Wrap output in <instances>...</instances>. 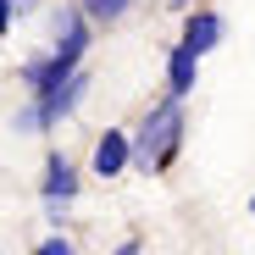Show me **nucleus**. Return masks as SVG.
Masks as SVG:
<instances>
[{
  "label": "nucleus",
  "mask_w": 255,
  "mask_h": 255,
  "mask_svg": "<svg viewBox=\"0 0 255 255\" xmlns=\"http://www.w3.org/2000/svg\"><path fill=\"white\" fill-rule=\"evenodd\" d=\"M178 128H183V117H178V100H166L144 128H139V150H133V161L139 166H155L166 150H172L178 144Z\"/></svg>",
  "instance_id": "1"
},
{
  "label": "nucleus",
  "mask_w": 255,
  "mask_h": 255,
  "mask_svg": "<svg viewBox=\"0 0 255 255\" xmlns=\"http://www.w3.org/2000/svg\"><path fill=\"white\" fill-rule=\"evenodd\" d=\"M217 39H222V17H211V11L189 17V33H183V50H189V56H205Z\"/></svg>",
  "instance_id": "2"
},
{
  "label": "nucleus",
  "mask_w": 255,
  "mask_h": 255,
  "mask_svg": "<svg viewBox=\"0 0 255 255\" xmlns=\"http://www.w3.org/2000/svg\"><path fill=\"white\" fill-rule=\"evenodd\" d=\"M128 166V133H106L100 144H95V172L100 178H117Z\"/></svg>",
  "instance_id": "3"
},
{
  "label": "nucleus",
  "mask_w": 255,
  "mask_h": 255,
  "mask_svg": "<svg viewBox=\"0 0 255 255\" xmlns=\"http://www.w3.org/2000/svg\"><path fill=\"white\" fill-rule=\"evenodd\" d=\"M194 61H200V56H189L183 45L172 50V67H166V83H172V100H183V95L194 89Z\"/></svg>",
  "instance_id": "4"
},
{
  "label": "nucleus",
  "mask_w": 255,
  "mask_h": 255,
  "mask_svg": "<svg viewBox=\"0 0 255 255\" xmlns=\"http://www.w3.org/2000/svg\"><path fill=\"white\" fill-rule=\"evenodd\" d=\"M83 45H89V33H83V22L72 17V22L61 28V45H56V61H61V67L72 72V67H78V56H83Z\"/></svg>",
  "instance_id": "5"
},
{
  "label": "nucleus",
  "mask_w": 255,
  "mask_h": 255,
  "mask_svg": "<svg viewBox=\"0 0 255 255\" xmlns=\"http://www.w3.org/2000/svg\"><path fill=\"white\" fill-rule=\"evenodd\" d=\"M72 189H78V178H72V166H67V161L56 155V161H50V172H45V200H67Z\"/></svg>",
  "instance_id": "6"
},
{
  "label": "nucleus",
  "mask_w": 255,
  "mask_h": 255,
  "mask_svg": "<svg viewBox=\"0 0 255 255\" xmlns=\"http://www.w3.org/2000/svg\"><path fill=\"white\" fill-rule=\"evenodd\" d=\"M83 11H89V17H106V22H111V17H122V11H128V0H83Z\"/></svg>",
  "instance_id": "7"
},
{
  "label": "nucleus",
  "mask_w": 255,
  "mask_h": 255,
  "mask_svg": "<svg viewBox=\"0 0 255 255\" xmlns=\"http://www.w3.org/2000/svg\"><path fill=\"white\" fill-rule=\"evenodd\" d=\"M39 255H72V244L67 239H50V244H39Z\"/></svg>",
  "instance_id": "8"
},
{
  "label": "nucleus",
  "mask_w": 255,
  "mask_h": 255,
  "mask_svg": "<svg viewBox=\"0 0 255 255\" xmlns=\"http://www.w3.org/2000/svg\"><path fill=\"white\" fill-rule=\"evenodd\" d=\"M6 22H11V6H6V0H0V28H6Z\"/></svg>",
  "instance_id": "9"
},
{
  "label": "nucleus",
  "mask_w": 255,
  "mask_h": 255,
  "mask_svg": "<svg viewBox=\"0 0 255 255\" xmlns=\"http://www.w3.org/2000/svg\"><path fill=\"white\" fill-rule=\"evenodd\" d=\"M117 255H139V244H122V250H117Z\"/></svg>",
  "instance_id": "10"
},
{
  "label": "nucleus",
  "mask_w": 255,
  "mask_h": 255,
  "mask_svg": "<svg viewBox=\"0 0 255 255\" xmlns=\"http://www.w3.org/2000/svg\"><path fill=\"white\" fill-rule=\"evenodd\" d=\"M250 217H255V200H250Z\"/></svg>",
  "instance_id": "11"
}]
</instances>
